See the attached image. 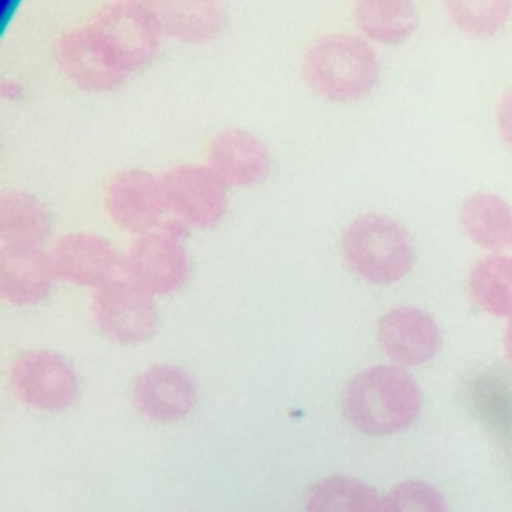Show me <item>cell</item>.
Listing matches in <instances>:
<instances>
[{"mask_svg":"<svg viewBox=\"0 0 512 512\" xmlns=\"http://www.w3.org/2000/svg\"><path fill=\"white\" fill-rule=\"evenodd\" d=\"M92 316L98 330L120 344L146 342L158 328V310L152 294L128 276L96 288Z\"/></svg>","mask_w":512,"mask_h":512,"instance_id":"8992f818","label":"cell"},{"mask_svg":"<svg viewBox=\"0 0 512 512\" xmlns=\"http://www.w3.org/2000/svg\"><path fill=\"white\" fill-rule=\"evenodd\" d=\"M56 278L70 284L100 288L116 278L124 262L116 248L102 236L90 232H70L56 240L50 250Z\"/></svg>","mask_w":512,"mask_h":512,"instance_id":"30bf717a","label":"cell"},{"mask_svg":"<svg viewBox=\"0 0 512 512\" xmlns=\"http://www.w3.org/2000/svg\"><path fill=\"white\" fill-rule=\"evenodd\" d=\"M452 22L470 36H492L510 16L512 0H448Z\"/></svg>","mask_w":512,"mask_h":512,"instance_id":"7402d4cb","label":"cell"},{"mask_svg":"<svg viewBox=\"0 0 512 512\" xmlns=\"http://www.w3.org/2000/svg\"><path fill=\"white\" fill-rule=\"evenodd\" d=\"M378 344L398 364L416 366L428 362L442 344L438 322L416 306H396L380 316Z\"/></svg>","mask_w":512,"mask_h":512,"instance_id":"8fae6325","label":"cell"},{"mask_svg":"<svg viewBox=\"0 0 512 512\" xmlns=\"http://www.w3.org/2000/svg\"><path fill=\"white\" fill-rule=\"evenodd\" d=\"M196 382L180 366L154 364L140 372L132 386L136 410L154 422H176L196 404Z\"/></svg>","mask_w":512,"mask_h":512,"instance_id":"7c38bea8","label":"cell"},{"mask_svg":"<svg viewBox=\"0 0 512 512\" xmlns=\"http://www.w3.org/2000/svg\"><path fill=\"white\" fill-rule=\"evenodd\" d=\"M56 280V272L38 246H0V298L16 306H34L42 302Z\"/></svg>","mask_w":512,"mask_h":512,"instance_id":"9a60e30c","label":"cell"},{"mask_svg":"<svg viewBox=\"0 0 512 512\" xmlns=\"http://www.w3.org/2000/svg\"><path fill=\"white\" fill-rule=\"evenodd\" d=\"M510 246H512V242H510Z\"/></svg>","mask_w":512,"mask_h":512,"instance_id":"484cf974","label":"cell"},{"mask_svg":"<svg viewBox=\"0 0 512 512\" xmlns=\"http://www.w3.org/2000/svg\"><path fill=\"white\" fill-rule=\"evenodd\" d=\"M468 292L474 304L494 316H512V256L492 252L468 272Z\"/></svg>","mask_w":512,"mask_h":512,"instance_id":"d6986e66","label":"cell"},{"mask_svg":"<svg viewBox=\"0 0 512 512\" xmlns=\"http://www.w3.org/2000/svg\"><path fill=\"white\" fill-rule=\"evenodd\" d=\"M502 342H504V352L512 364V316L508 318L506 322V328H504V336H502Z\"/></svg>","mask_w":512,"mask_h":512,"instance_id":"d4e9b609","label":"cell"},{"mask_svg":"<svg viewBox=\"0 0 512 512\" xmlns=\"http://www.w3.org/2000/svg\"><path fill=\"white\" fill-rule=\"evenodd\" d=\"M382 512H448V508L444 496L432 484L408 480L386 494Z\"/></svg>","mask_w":512,"mask_h":512,"instance_id":"603a6c76","label":"cell"},{"mask_svg":"<svg viewBox=\"0 0 512 512\" xmlns=\"http://www.w3.org/2000/svg\"><path fill=\"white\" fill-rule=\"evenodd\" d=\"M422 394L414 376L396 364H376L344 388L346 420L370 436H388L408 428L420 414Z\"/></svg>","mask_w":512,"mask_h":512,"instance_id":"6da1fadb","label":"cell"},{"mask_svg":"<svg viewBox=\"0 0 512 512\" xmlns=\"http://www.w3.org/2000/svg\"><path fill=\"white\" fill-rule=\"evenodd\" d=\"M52 56L60 72L88 92L116 90L128 74L118 70L90 34L88 26L62 32L54 42Z\"/></svg>","mask_w":512,"mask_h":512,"instance_id":"4fadbf2b","label":"cell"},{"mask_svg":"<svg viewBox=\"0 0 512 512\" xmlns=\"http://www.w3.org/2000/svg\"><path fill=\"white\" fill-rule=\"evenodd\" d=\"M302 76L318 96L332 102H354L368 96L378 84L380 64L364 38L330 32L308 48Z\"/></svg>","mask_w":512,"mask_h":512,"instance_id":"7a4b0ae2","label":"cell"},{"mask_svg":"<svg viewBox=\"0 0 512 512\" xmlns=\"http://www.w3.org/2000/svg\"><path fill=\"white\" fill-rule=\"evenodd\" d=\"M464 232L482 248L498 250L512 242V208L494 192H472L460 206Z\"/></svg>","mask_w":512,"mask_h":512,"instance_id":"e0dca14e","label":"cell"},{"mask_svg":"<svg viewBox=\"0 0 512 512\" xmlns=\"http://www.w3.org/2000/svg\"><path fill=\"white\" fill-rule=\"evenodd\" d=\"M108 216L126 232H148L166 210L162 180L142 168L114 174L104 190Z\"/></svg>","mask_w":512,"mask_h":512,"instance_id":"9c48e42d","label":"cell"},{"mask_svg":"<svg viewBox=\"0 0 512 512\" xmlns=\"http://www.w3.org/2000/svg\"><path fill=\"white\" fill-rule=\"evenodd\" d=\"M146 4L162 34L188 44H204L226 26V10L214 0H148Z\"/></svg>","mask_w":512,"mask_h":512,"instance_id":"2e32d148","label":"cell"},{"mask_svg":"<svg viewBox=\"0 0 512 512\" xmlns=\"http://www.w3.org/2000/svg\"><path fill=\"white\" fill-rule=\"evenodd\" d=\"M124 270L148 294H170L180 290L190 276V260L184 240L164 226L140 234L128 248Z\"/></svg>","mask_w":512,"mask_h":512,"instance_id":"ba28073f","label":"cell"},{"mask_svg":"<svg viewBox=\"0 0 512 512\" xmlns=\"http://www.w3.org/2000/svg\"><path fill=\"white\" fill-rule=\"evenodd\" d=\"M14 396L26 406L60 412L78 398V374L68 358L52 350H28L10 368Z\"/></svg>","mask_w":512,"mask_h":512,"instance_id":"5b68a950","label":"cell"},{"mask_svg":"<svg viewBox=\"0 0 512 512\" xmlns=\"http://www.w3.org/2000/svg\"><path fill=\"white\" fill-rule=\"evenodd\" d=\"M304 508L306 512H382L376 490L348 476L316 482L306 492Z\"/></svg>","mask_w":512,"mask_h":512,"instance_id":"44dd1931","label":"cell"},{"mask_svg":"<svg viewBox=\"0 0 512 512\" xmlns=\"http://www.w3.org/2000/svg\"><path fill=\"white\" fill-rule=\"evenodd\" d=\"M86 26L104 54L124 74L146 66L160 48L162 30L146 2H110Z\"/></svg>","mask_w":512,"mask_h":512,"instance_id":"277c9868","label":"cell"},{"mask_svg":"<svg viewBox=\"0 0 512 512\" xmlns=\"http://www.w3.org/2000/svg\"><path fill=\"white\" fill-rule=\"evenodd\" d=\"M356 26L372 40L396 44L418 26V10L410 0H360L354 6Z\"/></svg>","mask_w":512,"mask_h":512,"instance_id":"ffe728a7","label":"cell"},{"mask_svg":"<svg viewBox=\"0 0 512 512\" xmlns=\"http://www.w3.org/2000/svg\"><path fill=\"white\" fill-rule=\"evenodd\" d=\"M272 156L268 146L244 128L220 130L208 146V168L230 186L248 188L270 174Z\"/></svg>","mask_w":512,"mask_h":512,"instance_id":"5bb4252c","label":"cell"},{"mask_svg":"<svg viewBox=\"0 0 512 512\" xmlns=\"http://www.w3.org/2000/svg\"><path fill=\"white\" fill-rule=\"evenodd\" d=\"M166 208L192 228H214L228 210L226 184L208 168L180 164L162 176Z\"/></svg>","mask_w":512,"mask_h":512,"instance_id":"52a82bcc","label":"cell"},{"mask_svg":"<svg viewBox=\"0 0 512 512\" xmlns=\"http://www.w3.org/2000/svg\"><path fill=\"white\" fill-rule=\"evenodd\" d=\"M496 122L502 138L512 146V88L506 90L496 104Z\"/></svg>","mask_w":512,"mask_h":512,"instance_id":"cb8c5ba5","label":"cell"},{"mask_svg":"<svg viewBox=\"0 0 512 512\" xmlns=\"http://www.w3.org/2000/svg\"><path fill=\"white\" fill-rule=\"evenodd\" d=\"M342 254L348 268L372 284L398 282L414 264L410 234L378 212L360 214L344 228Z\"/></svg>","mask_w":512,"mask_h":512,"instance_id":"3957f363","label":"cell"},{"mask_svg":"<svg viewBox=\"0 0 512 512\" xmlns=\"http://www.w3.org/2000/svg\"><path fill=\"white\" fill-rule=\"evenodd\" d=\"M50 236V214L46 206L24 190L0 194V238L2 244L42 246Z\"/></svg>","mask_w":512,"mask_h":512,"instance_id":"ac0fdd59","label":"cell"}]
</instances>
